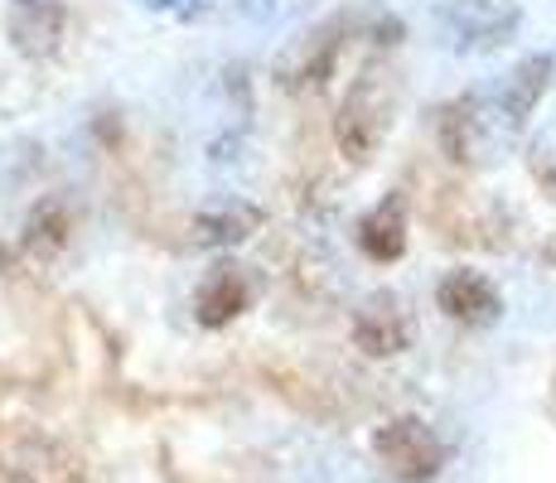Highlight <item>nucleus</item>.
<instances>
[{"instance_id": "20e7f679", "label": "nucleus", "mask_w": 556, "mask_h": 483, "mask_svg": "<svg viewBox=\"0 0 556 483\" xmlns=\"http://www.w3.org/2000/svg\"><path fill=\"white\" fill-rule=\"evenodd\" d=\"M358 242L368 256L378 262H397L406 252V213H402V199H388L378 213H368L358 228Z\"/></svg>"}, {"instance_id": "0eeeda50", "label": "nucleus", "mask_w": 556, "mask_h": 483, "mask_svg": "<svg viewBox=\"0 0 556 483\" xmlns=\"http://www.w3.org/2000/svg\"><path fill=\"white\" fill-rule=\"evenodd\" d=\"M242 305H248V285H242L238 276H213V281L199 290V319L203 325H223V319H232Z\"/></svg>"}, {"instance_id": "39448f33", "label": "nucleus", "mask_w": 556, "mask_h": 483, "mask_svg": "<svg viewBox=\"0 0 556 483\" xmlns=\"http://www.w3.org/2000/svg\"><path fill=\"white\" fill-rule=\"evenodd\" d=\"M547 78H552V59H547V53H538V59H522L518 68H513L508 92H504V106H508L513 122H522V116L532 112V102L542 97V88H547Z\"/></svg>"}, {"instance_id": "7ed1b4c3", "label": "nucleus", "mask_w": 556, "mask_h": 483, "mask_svg": "<svg viewBox=\"0 0 556 483\" xmlns=\"http://www.w3.org/2000/svg\"><path fill=\"white\" fill-rule=\"evenodd\" d=\"M435 305L459 325H489L498 315V290L479 271H451L435 290Z\"/></svg>"}, {"instance_id": "f03ea898", "label": "nucleus", "mask_w": 556, "mask_h": 483, "mask_svg": "<svg viewBox=\"0 0 556 483\" xmlns=\"http://www.w3.org/2000/svg\"><path fill=\"white\" fill-rule=\"evenodd\" d=\"M445 25H451V45L459 49H494L518 29V5L513 0H455L445 10Z\"/></svg>"}, {"instance_id": "423d86ee", "label": "nucleus", "mask_w": 556, "mask_h": 483, "mask_svg": "<svg viewBox=\"0 0 556 483\" xmlns=\"http://www.w3.org/2000/svg\"><path fill=\"white\" fill-rule=\"evenodd\" d=\"M358 343L368 353H397L406 343V325H402V315H397V305H392V300H378L372 309H363Z\"/></svg>"}, {"instance_id": "f257e3e1", "label": "nucleus", "mask_w": 556, "mask_h": 483, "mask_svg": "<svg viewBox=\"0 0 556 483\" xmlns=\"http://www.w3.org/2000/svg\"><path fill=\"white\" fill-rule=\"evenodd\" d=\"M372 449H378L382 465H388L397 479H406V483H426L435 469H441V459H445L441 440L426 431L421 421H392V425H382L378 440H372Z\"/></svg>"}]
</instances>
